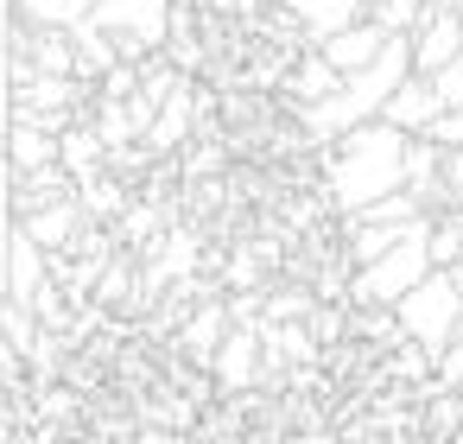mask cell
Listing matches in <instances>:
<instances>
[{
    "mask_svg": "<svg viewBox=\"0 0 463 444\" xmlns=\"http://www.w3.org/2000/svg\"><path fill=\"white\" fill-rule=\"evenodd\" d=\"M412 140H419V134H400L393 121H368V128L330 140V146L317 153V165H324V191H330L336 216H368L374 203L400 197V191H406Z\"/></svg>",
    "mask_w": 463,
    "mask_h": 444,
    "instance_id": "obj_1",
    "label": "cell"
},
{
    "mask_svg": "<svg viewBox=\"0 0 463 444\" xmlns=\"http://www.w3.org/2000/svg\"><path fill=\"white\" fill-rule=\"evenodd\" d=\"M400 330H406V343H425L431 355H444L463 336V286L450 267H438L412 298H400Z\"/></svg>",
    "mask_w": 463,
    "mask_h": 444,
    "instance_id": "obj_2",
    "label": "cell"
},
{
    "mask_svg": "<svg viewBox=\"0 0 463 444\" xmlns=\"http://www.w3.org/2000/svg\"><path fill=\"white\" fill-rule=\"evenodd\" d=\"M457 58H463V0H425L412 26V71L438 77Z\"/></svg>",
    "mask_w": 463,
    "mask_h": 444,
    "instance_id": "obj_3",
    "label": "cell"
},
{
    "mask_svg": "<svg viewBox=\"0 0 463 444\" xmlns=\"http://www.w3.org/2000/svg\"><path fill=\"white\" fill-rule=\"evenodd\" d=\"M267 7L292 14V20L305 26L311 52H317V45H330L336 33H349V26H362V20H368V0H267Z\"/></svg>",
    "mask_w": 463,
    "mask_h": 444,
    "instance_id": "obj_4",
    "label": "cell"
},
{
    "mask_svg": "<svg viewBox=\"0 0 463 444\" xmlns=\"http://www.w3.org/2000/svg\"><path fill=\"white\" fill-rule=\"evenodd\" d=\"M393 45V33H381L374 20H362V26H349V33H336L330 45H317L343 77H355V71H368V64H381V52Z\"/></svg>",
    "mask_w": 463,
    "mask_h": 444,
    "instance_id": "obj_5",
    "label": "cell"
},
{
    "mask_svg": "<svg viewBox=\"0 0 463 444\" xmlns=\"http://www.w3.org/2000/svg\"><path fill=\"white\" fill-rule=\"evenodd\" d=\"M438 115H444V102H438L431 77H406V83H400V96L387 102V115H381V121H393L400 134H425Z\"/></svg>",
    "mask_w": 463,
    "mask_h": 444,
    "instance_id": "obj_6",
    "label": "cell"
},
{
    "mask_svg": "<svg viewBox=\"0 0 463 444\" xmlns=\"http://www.w3.org/2000/svg\"><path fill=\"white\" fill-rule=\"evenodd\" d=\"M14 128V0H0V146Z\"/></svg>",
    "mask_w": 463,
    "mask_h": 444,
    "instance_id": "obj_7",
    "label": "cell"
}]
</instances>
